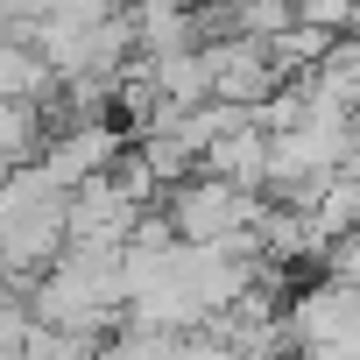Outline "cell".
<instances>
[{
    "label": "cell",
    "instance_id": "1",
    "mask_svg": "<svg viewBox=\"0 0 360 360\" xmlns=\"http://www.w3.org/2000/svg\"><path fill=\"white\" fill-rule=\"evenodd\" d=\"M29 311L64 325V332H85V339H106L120 318H127V269H120V248H64L36 283H29Z\"/></svg>",
    "mask_w": 360,
    "mask_h": 360
},
{
    "label": "cell",
    "instance_id": "3",
    "mask_svg": "<svg viewBox=\"0 0 360 360\" xmlns=\"http://www.w3.org/2000/svg\"><path fill=\"white\" fill-rule=\"evenodd\" d=\"M113 155H120V127H113V120H99V113H92V120H64V127H57V134H43V148H36V162L57 176L64 191L92 184V176H99Z\"/></svg>",
    "mask_w": 360,
    "mask_h": 360
},
{
    "label": "cell",
    "instance_id": "2",
    "mask_svg": "<svg viewBox=\"0 0 360 360\" xmlns=\"http://www.w3.org/2000/svg\"><path fill=\"white\" fill-rule=\"evenodd\" d=\"M162 212H169V233L176 240H198V248H240L255 240V212H262V191L248 184H226L212 169H191L162 191Z\"/></svg>",
    "mask_w": 360,
    "mask_h": 360
},
{
    "label": "cell",
    "instance_id": "7",
    "mask_svg": "<svg viewBox=\"0 0 360 360\" xmlns=\"http://www.w3.org/2000/svg\"><path fill=\"white\" fill-rule=\"evenodd\" d=\"M22 360H99V339H85V332H64V325H50V318H29Z\"/></svg>",
    "mask_w": 360,
    "mask_h": 360
},
{
    "label": "cell",
    "instance_id": "4",
    "mask_svg": "<svg viewBox=\"0 0 360 360\" xmlns=\"http://www.w3.org/2000/svg\"><path fill=\"white\" fill-rule=\"evenodd\" d=\"M141 212H148V205L127 198L113 176L99 169L92 184L71 191V240H64V248H127V233L141 226Z\"/></svg>",
    "mask_w": 360,
    "mask_h": 360
},
{
    "label": "cell",
    "instance_id": "8",
    "mask_svg": "<svg viewBox=\"0 0 360 360\" xmlns=\"http://www.w3.org/2000/svg\"><path fill=\"white\" fill-rule=\"evenodd\" d=\"M233 360H304L297 346H255V353H233Z\"/></svg>",
    "mask_w": 360,
    "mask_h": 360
},
{
    "label": "cell",
    "instance_id": "9",
    "mask_svg": "<svg viewBox=\"0 0 360 360\" xmlns=\"http://www.w3.org/2000/svg\"><path fill=\"white\" fill-rule=\"evenodd\" d=\"M0 176H8V169H0Z\"/></svg>",
    "mask_w": 360,
    "mask_h": 360
},
{
    "label": "cell",
    "instance_id": "6",
    "mask_svg": "<svg viewBox=\"0 0 360 360\" xmlns=\"http://www.w3.org/2000/svg\"><path fill=\"white\" fill-rule=\"evenodd\" d=\"M43 148V113L36 99H0V169H15Z\"/></svg>",
    "mask_w": 360,
    "mask_h": 360
},
{
    "label": "cell",
    "instance_id": "5",
    "mask_svg": "<svg viewBox=\"0 0 360 360\" xmlns=\"http://www.w3.org/2000/svg\"><path fill=\"white\" fill-rule=\"evenodd\" d=\"M198 169H212V176H226V184H248V191H262L269 184V127H226L219 141H205V155H198Z\"/></svg>",
    "mask_w": 360,
    "mask_h": 360
}]
</instances>
